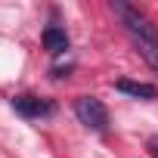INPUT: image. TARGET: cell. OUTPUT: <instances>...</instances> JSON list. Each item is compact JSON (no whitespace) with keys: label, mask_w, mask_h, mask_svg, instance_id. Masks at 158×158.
<instances>
[{"label":"cell","mask_w":158,"mask_h":158,"mask_svg":"<svg viewBox=\"0 0 158 158\" xmlns=\"http://www.w3.org/2000/svg\"><path fill=\"white\" fill-rule=\"evenodd\" d=\"M112 10H115V16L121 19V25H124V31L130 34V40L136 44V50L143 53V59H146L152 68H158V28H155L139 10L121 3V0H112Z\"/></svg>","instance_id":"1"},{"label":"cell","mask_w":158,"mask_h":158,"mask_svg":"<svg viewBox=\"0 0 158 158\" xmlns=\"http://www.w3.org/2000/svg\"><path fill=\"white\" fill-rule=\"evenodd\" d=\"M74 115L81 118V124H87L96 133H106L109 130V109L96 96H77L74 99Z\"/></svg>","instance_id":"2"},{"label":"cell","mask_w":158,"mask_h":158,"mask_svg":"<svg viewBox=\"0 0 158 158\" xmlns=\"http://www.w3.org/2000/svg\"><path fill=\"white\" fill-rule=\"evenodd\" d=\"M13 109L22 118H50V115H56V102L44 99V96H16Z\"/></svg>","instance_id":"3"},{"label":"cell","mask_w":158,"mask_h":158,"mask_svg":"<svg viewBox=\"0 0 158 158\" xmlns=\"http://www.w3.org/2000/svg\"><path fill=\"white\" fill-rule=\"evenodd\" d=\"M115 87H118L121 93H127V96H136V99H155V96H158V87L143 84V81H127V77H121Z\"/></svg>","instance_id":"4"},{"label":"cell","mask_w":158,"mask_h":158,"mask_svg":"<svg viewBox=\"0 0 158 158\" xmlns=\"http://www.w3.org/2000/svg\"><path fill=\"white\" fill-rule=\"evenodd\" d=\"M44 47H47V53H53V56H62V53L68 50V34H65L62 28L50 25V28H44Z\"/></svg>","instance_id":"5"},{"label":"cell","mask_w":158,"mask_h":158,"mask_svg":"<svg viewBox=\"0 0 158 158\" xmlns=\"http://www.w3.org/2000/svg\"><path fill=\"white\" fill-rule=\"evenodd\" d=\"M149 152H152V158H158V136L149 139Z\"/></svg>","instance_id":"6"}]
</instances>
